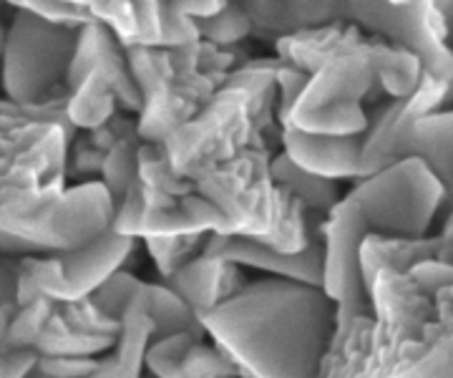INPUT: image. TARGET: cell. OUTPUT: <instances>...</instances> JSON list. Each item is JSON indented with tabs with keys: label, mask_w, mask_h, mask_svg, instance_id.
<instances>
[{
	"label": "cell",
	"mask_w": 453,
	"mask_h": 378,
	"mask_svg": "<svg viewBox=\"0 0 453 378\" xmlns=\"http://www.w3.org/2000/svg\"><path fill=\"white\" fill-rule=\"evenodd\" d=\"M73 136L35 124L0 139V255L73 250L111 228L116 207L104 181L68 184Z\"/></svg>",
	"instance_id": "6da1fadb"
},
{
	"label": "cell",
	"mask_w": 453,
	"mask_h": 378,
	"mask_svg": "<svg viewBox=\"0 0 453 378\" xmlns=\"http://www.w3.org/2000/svg\"><path fill=\"white\" fill-rule=\"evenodd\" d=\"M273 46L277 58L310 73L308 89L285 121L310 134H365L372 104L411 96L426 73L411 50L348 23L300 31Z\"/></svg>",
	"instance_id": "7a4b0ae2"
},
{
	"label": "cell",
	"mask_w": 453,
	"mask_h": 378,
	"mask_svg": "<svg viewBox=\"0 0 453 378\" xmlns=\"http://www.w3.org/2000/svg\"><path fill=\"white\" fill-rule=\"evenodd\" d=\"M199 320L240 378H320L338 303L320 285L257 278Z\"/></svg>",
	"instance_id": "3957f363"
},
{
	"label": "cell",
	"mask_w": 453,
	"mask_h": 378,
	"mask_svg": "<svg viewBox=\"0 0 453 378\" xmlns=\"http://www.w3.org/2000/svg\"><path fill=\"white\" fill-rule=\"evenodd\" d=\"M277 66V56L244 58L210 104L164 142L181 177L196 181L207 169L225 165L247 149L280 144Z\"/></svg>",
	"instance_id": "277c9868"
},
{
	"label": "cell",
	"mask_w": 453,
	"mask_h": 378,
	"mask_svg": "<svg viewBox=\"0 0 453 378\" xmlns=\"http://www.w3.org/2000/svg\"><path fill=\"white\" fill-rule=\"evenodd\" d=\"M259 41L277 43L300 31L333 23L356 26L363 34L386 38L411 50L423 71L436 79H453V53L434 0H240Z\"/></svg>",
	"instance_id": "5b68a950"
},
{
	"label": "cell",
	"mask_w": 453,
	"mask_h": 378,
	"mask_svg": "<svg viewBox=\"0 0 453 378\" xmlns=\"http://www.w3.org/2000/svg\"><path fill=\"white\" fill-rule=\"evenodd\" d=\"M275 149L255 147L225 165L207 169L195 181L225 217V232L257 240L280 252H300L312 243L323 217L310 214L273 177Z\"/></svg>",
	"instance_id": "8992f818"
},
{
	"label": "cell",
	"mask_w": 453,
	"mask_h": 378,
	"mask_svg": "<svg viewBox=\"0 0 453 378\" xmlns=\"http://www.w3.org/2000/svg\"><path fill=\"white\" fill-rule=\"evenodd\" d=\"M129 66L144 106L139 112V136L151 144H164L172 134L192 121L225 86L247 50L219 49L210 41L184 46H131Z\"/></svg>",
	"instance_id": "52a82bcc"
},
{
	"label": "cell",
	"mask_w": 453,
	"mask_h": 378,
	"mask_svg": "<svg viewBox=\"0 0 453 378\" xmlns=\"http://www.w3.org/2000/svg\"><path fill=\"white\" fill-rule=\"evenodd\" d=\"M453 79L423 73L405 99H380L368 109L363 134V177L416 157L431 166L443 187V214L453 210ZM360 177V180H363ZM441 214V220H443Z\"/></svg>",
	"instance_id": "ba28073f"
},
{
	"label": "cell",
	"mask_w": 453,
	"mask_h": 378,
	"mask_svg": "<svg viewBox=\"0 0 453 378\" xmlns=\"http://www.w3.org/2000/svg\"><path fill=\"white\" fill-rule=\"evenodd\" d=\"M443 199V187L431 166L405 157L353 181L340 204L365 237L421 240L434 235L441 222Z\"/></svg>",
	"instance_id": "9c48e42d"
},
{
	"label": "cell",
	"mask_w": 453,
	"mask_h": 378,
	"mask_svg": "<svg viewBox=\"0 0 453 378\" xmlns=\"http://www.w3.org/2000/svg\"><path fill=\"white\" fill-rule=\"evenodd\" d=\"M81 28L58 26L31 11H16L5 28L0 58L3 94L13 101H43L65 89Z\"/></svg>",
	"instance_id": "30bf717a"
},
{
	"label": "cell",
	"mask_w": 453,
	"mask_h": 378,
	"mask_svg": "<svg viewBox=\"0 0 453 378\" xmlns=\"http://www.w3.org/2000/svg\"><path fill=\"white\" fill-rule=\"evenodd\" d=\"M139 240L119 235L109 228L96 240L73 250L33 252L20 258L18 280V305L43 296L56 303H76L88 297L113 273L129 265L131 255L139 250Z\"/></svg>",
	"instance_id": "8fae6325"
},
{
	"label": "cell",
	"mask_w": 453,
	"mask_h": 378,
	"mask_svg": "<svg viewBox=\"0 0 453 378\" xmlns=\"http://www.w3.org/2000/svg\"><path fill=\"white\" fill-rule=\"evenodd\" d=\"M372 328L371 353L360 376L390 363L405 345L421 341L436 320V303L423 293L416 280L395 267H378L368 280ZM357 376V378H360Z\"/></svg>",
	"instance_id": "7c38bea8"
},
{
	"label": "cell",
	"mask_w": 453,
	"mask_h": 378,
	"mask_svg": "<svg viewBox=\"0 0 453 378\" xmlns=\"http://www.w3.org/2000/svg\"><path fill=\"white\" fill-rule=\"evenodd\" d=\"M111 228L119 235H127L134 240L149 237H181V235H222L225 217L211 204L210 199L199 192L181 197L174 207L166 210H146L139 180L131 184V189L113 210Z\"/></svg>",
	"instance_id": "4fadbf2b"
},
{
	"label": "cell",
	"mask_w": 453,
	"mask_h": 378,
	"mask_svg": "<svg viewBox=\"0 0 453 378\" xmlns=\"http://www.w3.org/2000/svg\"><path fill=\"white\" fill-rule=\"evenodd\" d=\"M204 252L240 265L244 270H257L267 278L308 282L323 288V232L320 230L315 232L312 243L300 252H280L265 243L234 237V235H210L204 243Z\"/></svg>",
	"instance_id": "5bb4252c"
},
{
	"label": "cell",
	"mask_w": 453,
	"mask_h": 378,
	"mask_svg": "<svg viewBox=\"0 0 453 378\" xmlns=\"http://www.w3.org/2000/svg\"><path fill=\"white\" fill-rule=\"evenodd\" d=\"M91 71L104 73L111 81L121 112H129V114L142 112L144 96L131 73L127 46L116 38L113 31H109L104 23H96V20L81 28L79 49H76V56H73L68 76H65V91L76 89Z\"/></svg>",
	"instance_id": "9a60e30c"
},
{
	"label": "cell",
	"mask_w": 453,
	"mask_h": 378,
	"mask_svg": "<svg viewBox=\"0 0 453 378\" xmlns=\"http://www.w3.org/2000/svg\"><path fill=\"white\" fill-rule=\"evenodd\" d=\"M280 151H285L297 166L338 184L363 177V134L330 136L282 127Z\"/></svg>",
	"instance_id": "2e32d148"
},
{
	"label": "cell",
	"mask_w": 453,
	"mask_h": 378,
	"mask_svg": "<svg viewBox=\"0 0 453 378\" xmlns=\"http://www.w3.org/2000/svg\"><path fill=\"white\" fill-rule=\"evenodd\" d=\"M162 282H166L177 296L184 297L195 308L196 315H204L219 303H225L226 297L240 293L250 280L244 278V267L207 255L202 250L196 258L181 265L174 275H169Z\"/></svg>",
	"instance_id": "e0dca14e"
},
{
	"label": "cell",
	"mask_w": 453,
	"mask_h": 378,
	"mask_svg": "<svg viewBox=\"0 0 453 378\" xmlns=\"http://www.w3.org/2000/svg\"><path fill=\"white\" fill-rule=\"evenodd\" d=\"M131 46H164V0H68Z\"/></svg>",
	"instance_id": "ac0fdd59"
},
{
	"label": "cell",
	"mask_w": 453,
	"mask_h": 378,
	"mask_svg": "<svg viewBox=\"0 0 453 378\" xmlns=\"http://www.w3.org/2000/svg\"><path fill=\"white\" fill-rule=\"evenodd\" d=\"M142 290L136 293L129 311L124 312L113 345L104 356H98L96 371L91 374V378H144L146 351L157 338V328L146 311Z\"/></svg>",
	"instance_id": "d6986e66"
},
{
	"label": "cell",
	"mask_w": 453,
	"mask_h": 378,
	"mask_svg": "<svg viewBox=\"0 0 453 378\" xmlns=\"http://www.w3.org/2000/svg\"><path fill=\"white\" fill-rule=\"evenodd\" d=\"M360 378H453V326L428 328L421 341L405 345L383 368Z\"/></svg>",
	"instance_id": "ffe728a7"
},
{
	"label": "cell",
	"mask_w": 453,
	"mask_h": 378,
	"mask_svg": "<svg viewBox=\"0 0 453 378\" xmlns=\"http://www.w3.org/2000/svg\"><path fill=\"white\" fill-rule=\"evenodd\" d=\"M139 187L146 210H166L179 199L196 192L195 181L181 177L164 144L144 142L139 151Z\"/></svg>",
	"instance_id": "44dd1931"
},
{
	"label": "cell",
	"mask_w": 453,
	"mask_h": 378,
	"mask_svg": "<svg viewBox=\"0 0 453 378\" xmlns=\"http://www.w3.org/2000/svg\"><path fill=\"white\" fill-rule=\"evenodd\" d=\"M273 177L310 214H318V217H325L342 197L338 181L325 180V177H318L308 169L297 166L285 151H275V157H273Z\"/></svg>",
	"instance_id": "7402d4cb"
},
{
	"label": "cell",
	"mask_w": 453,
	"mask_h": 378,
	"mask_svg": "<svg viewBox=\"0 0 453 378\" xmlns=\"http://www.w3.org/2000/svg\"><path fill=\"white\" fill-rule=\"evenodd\" d=\"M65 112H68V121L73 132H94L121 109H119L111 81L104 73L91 71L76 89L68 91Z\"/></svg>",
	"instance_id": "603a6c76"
},
{
	"label": "cell",
	"mask_w": 453,
	"mask_h": 378,
	"mask_svg": "<svg viewBox=\"0 0 453 378\" xmlns=\"http://www.w3.org/2000/svg\"><path fill=\"white\" fill-rule=\"evenodd\" d=\"M142 296H144L146 311L154 320L157 338L174 336V333H204L195 308L162 280H157V282H146L144 280Z\"/></svg>",
	"instance_id": "cb8c5ba5"
},
{
	"label": "cell",
	"mask_w": 453,
	"mask_h": 378,
	"mask_svg": "<svg viewBox=\"0 0 453 378\" xmlns=\"http://www.w3.org/2000/svg\"><path fill=\"white\" fill-rule=\"evenodd\" d=\"M65 109H68V91L65 89L53 94L50 99L28 101V104L3 96L0 99V139L23 132L28 127H35V124H58V127H65L71 134H76L71 121H68Z\"/></svg>",
	"instance_id": "d4e9b609"
},
{
	"label": "cell",
	"mask_w": 453,
	"mask_h": 378,
	"mask_svg": "<svg viewBox=\"0 0 453 378\" xmlns=\"http://www.w3.org/2000/svg\"><path fill=\"white\" fill-rule=\"evenodd\" d=\"M144 139L139 134L121 139L119 144H113L106 151L104 169H101V180L104 187L109 189L113 199V207L124 199V195L131 189V184L139 180V151H142Z\"/></svg>",
	"instance_id": "484cf974"
},
{
	"label": "cell",
	"mask_w": 453,
	"mask_h": 378,
	"mask_svg": "<svg viewBox=\"0 0 453 378\" xmlns=\"http://www.w3.org/2000/svg\"><path fill=\"white\" fill-rule=\"evenodd\" d=\"M196 28L202 41H210L219 49H240L247 38L255 35L252 20L240 0H229L219 13L196 20Z\"/></svg>",
	"instance_id": "4316f807"
},
{
	"label": "cell",
	"mask_w": 453,
	"mask_h": 378,
	"mask_svg": "<svg viewBox=\"0 0 453 378\" xmlns=\"http://www.w3.org/2000/svg\"><path fill=\"white\" fill-rule=\"evenodd\" d=\"M204 338V333H174L154 338V343L146 351V376L151 378H187L184 376V356L189 348Z\"/></svg>",
	"instance_id": "83f0119b"
},
{
	"label": "cell",
	"mask_w": 453,
	"mask_h": 378,
	"mask_svg": "<svg viewBox=\"0 0 453 378\" xmlns=\"http://www.w3.org/2000/svg\"><path fill=\"white\" fill-rule=\"evenodd\" d=\"M210 235H181V237H149L142 240L146 255L159 273V280H166L174 275L181 265H187L192 258H196Z\"/></svg>",
	"instance_id": "f1b7e54d"
},
{
	"label": "cell",
	"mask_w": 453,
	"mask_h": 378,
	"mask_svg": "<svg viewBox=\"0 0 453 378\" xmlns=\"http://www.w3.org/2000/svg\"><path fill=\"white\" fill-rule=\"evenodd\" d=\"M184 376L187 378H240L237 366L229 361L225 351L204 336L199 338L189 353L184 356Z\"/></svg>",
	"instance_id": "f546056e"
},
{
	"label": "cell",
	"mask_w": 453,
	"mask_h": 378,
	"mask_svg": "<svg viewBox=\"0 0 453 378\" xmlns=\"http://www.w3.org/2000/svg\"><path fill=\"white\" fill-rule=\"evenodd\" d=\"M104 159H106V151L91 139V134L76 132V136L68 142V151H65V174H68V180H76V184L98 181Z\"/></svg>",
	"instance_id": "4dcf8cb0"
},
{
	"label": "cell",
	"mask_w": 453,
	"mask_h": 378,
	"mask_svg": "<svg viewBox=\"0 0 453 378\" xmlns=\"http://www.w3.org/2000/svg\"><path fill=\"white\" fill-rule=\"evenodd\" d=\"M308 81L310 73L280 58V66H277V112H280V124L282 127H285L288 116L295 109V104L303 96V91L308 89Z\"/></svg>",
	"instance_id": "1f68e13d"
},
{
	"label": "cell",
	"mask_w": 453,
	"mask_h": 378,
	"mask_svg": "<svg viewBox=\"0 0 453 378\" xmlns=\"http://www.w3.org/2000/svg\"><path fill=\"white\" fill-rule=\"evenodd\" d=\"M38 353L33 348L0 343V378H38Z\"/></svg>",
	"instance_id": "d6a6232c"
},
{
	"label": "cell",
	"mask_w": 453,
	"mask_h": 378,
	"mask_svg": "<svg viewBox=\"0 0 453 378\" xmlns=\"http://www.w3.org/2000/svg\"><path fill=\"white\" fill-rule=\"evenodd\" d=\"M98 359H56L41 356L35 374L38 378H91Z\"/></svg>",
	"instance_id": "836d02e7"
},
{
	"label": "cell",
	"mask_w": 453,
	"mask_h": 378,
	"mask_svg": "<svg viewBox=\"0 0 453 378\" xmlns=\"http://www.w3.org/2000/svg\"><path fill=\"white\" fill-rule=\"evenodd\" d=\"M229 0H164V13L189 20H204L225 8Z\"/></svg>",
	"instance_id": "e575fe53"
},
{
	"label": "cell",
	"mask_w": 453,
	"mask_h": 378,
	"mask_svg": "<svg viewBox=\"0 0 453 378\" xmlns=\"http://www.w3.org/2000/svg\"><path fill=\"white\" fill-rule=\"evenodd\" d=\"M23 255H0V305L18 308V280Z\"/></svg>",
	"instance_id": "d590c367"
},
{
	"label": "cell",
	"mask_w": 453,
	"mask_h": 378,
	"mask_svg": "<svg viewBox=\"0 0 453 378\" xmlns=\"http://www.w3.org/2000/svg\"><path fill=\"white\" fill-rule=\"evenodd\" d=\"M441 23H443V31H446V46L453 53V0H434Z\"/></svg>",
	"instance_id": "8d00e7d4"
},
{
	"label": "cell",
	"mask_w": 453,
	"mask_h": 378,
	"mask_svg": "<svg viewBox=\"0 0 453 378\" xmlns=\"http://www.w3.org/2000/svg\"><path fill=\"white\" fill-rule=\"evenodd\" d=\"M3 5H11L16 11H23L26 8V0H3Z\"/></svg>",
	"instance_id": "74e56055"
},
{
	"label": "cell",
	"mask_w": 453,
	"mask_h": 378,
	"mask_svg": "<svg viewBox=\"0 0 453 378\" xmlns=\"http://www.w3.org/2000/svg\"><path fill=\"white\" fill-rule=\"evenodd\" d=\"M3 46H5V28H3V20H0V58H3Z\"/></svg>",
	"instance_id": "f35d334b"
},
{
	"label": "cell",
	"mask_w": 453,
	"mask_h": 378,
	"mask_svg": "<svg viewBox=\"0 0 453 378\" xmlns=\"http://www.w3.org/2000/svg\"><path fill=\"white\" fill-rule=\"evenodd\" d=\"M393 3H398V5H405V3H411V0H393Z\"/></svg>",
	"instance_id": "ab89813d"
},
{
	"label": "cell",
	"mask_w": 453,
	"mask_h": 378,
	"mask_svg": "<svg viewBox=\"0 0 453 378\" xmlns=\"http://www.w3.org/2000/svg\"><path fill=\"white\" fill-rule=\"evenodd\" d=\"M0 8H3V0H0Z\"/></svg>",
	"instance_id": "60d3db41"
}]
</instances>
